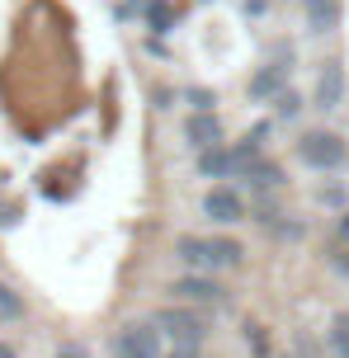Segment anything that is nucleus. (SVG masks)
<instances>
[{"mask_svg":"<svg viewBox=\"0 0 349 358\" xmlns=\"http://www.w3.org/2000/svg\"><path fill=\"white\" fill-rule=\"evenodd\" d=\"M175 255H180L194 273H218V268L241 264V245L227 241V236H180Z\"/></svg>","mask_w":349,"mask_h":358,"instance_id":"nucleus-1","label":"nucleus"},{"mask_svg":"<svg viewBox=\"0 0 349 358\" xmlns=\"http://www.w3.org/2000/svg\"><path fill=\"white\" fill-rule=\"evenodd\" d=\"M297 156L302 165H312V170H340L349 161V142L331 127H321V132H307L302 142H297Z\"/></svg>","mask_w":349,"mask_h":358,"instance_id":"nucleus-2","label":"nucleus"},{"mask_svg":"<svg viewBox=\"0 0 349 358\" xmlns=\"http://www.w3.org/2000/svg\"><path fill=\"white\" fill-rule=\"evenodd\" d=\"M113 358H166V335L151 325H123L113 340Z\"/></svg>","mask_w":349,"mask_h":358,"instance_id":"nucleus-3","label":"nucleus"},{"mask_svg":"<svg viewBox=\"0 0 349 358\" xmlns=\"http://www.w3.org/2000/svg\"><path fill=\"white\" fill-rule=\"evenodd\" d=\"M156 330L175 344H194L199 349L203 335H208V325H203L199 311H189V306H166V311H156Z\"/></svg>","mask_w":349,"mask_h":358,"instance_id":"nucleus-4","label":"nucleus"},{"mask_svg":"<svg viewBox=\"0 0 349 358\" xmlns=\"http://www.w3.org/2000/svg\"><path fill=\"white\" fill-rule=\"evenodd\" d=\"M203 213L213 217L218 227H227V222H241L245 217V198L232 184H218V189H208V198H203Z\"/></svg>","mask_w":349,"mask_h":358,"instance_id":"nucleus-5","label":"nucleus"},{"mask_svg":"<svg viewBox=\"0 0 349 358\" xmlns=\"http://www.w3.org/2000/svg\"><path fill=\"white\" fill-rule=\"evenodd\" d=\"M170 292L180 297V302H194V306H218L222 302V287L213 278H203V273H184L170 283Z\"/></svg>","mask_w":349,"mask_h":358,"instance_id":"nucleus-6","label":"nucleus"},{"mask_svg":"<svg viewBox=\"0 0 349 358\" xmlns=\"http://www.w3.org/2000/svg\"><path fill=\"white\" fill-rule=\"evenodd\" d=\"M340 104H345V71H340V62H326L321 76H316V108L335 113Z\"/></svg>","mask_w":349,"mask_h":358,"instance_id":"nucleus-7","label":"nucleus"},{"mask_svg":"<svg viewBox=\"0 0 349 358\" xmlns=\"http://www.w3.org/2000/svg\"><path fill=\"white\" fill-rule=\"evenodd\" d=\"M184 137H189V146L194 151H208V146H222V123L213 108H199L189 123H184Z\"/></svg>","mask_w":349,"mask_h":358,"instance_id":"nucleus-8","label":"nucleus"},{"mask_svg":"<svg viewBox=\"0 0 349 358\" xmlns=\"http://www.w3.org/2000/svg\"><path fill=\"white\" fill-rule=\"evenodd\" d=\"M302 15H307L312 34H331L340 24V0H302Z\"/></svg>","mask_w":349,"mask_h":358,"instance_id":"nucleus-9","label":"nucleus"},{"mask_svg":"<svg viewBox=\"0 0 349 358\" xmlns=\"http://www.w3.org/2000/svg\"><path fill=\"white\" fill-rule=\"evenodd\" d=\"M283 90H288L283 66H259V71L250 76V94H255V99H278Z\"/></svg>","mask_w":349,"mask_h":358,"instance_id":"nucleus-10","label":"nucleus"},{"mask_svg":"<svg viewBox=\"0 0 349 358\" xmlns=\"http://www.w3.org/2000/svg\"><path fill=\"white\" fill-rule=\"evenodd\" d=\"M241 179H250L255 189H278V184H283V170H278L274 161H255V165H250V170H245Z\"/></svg>","mask_w":349,"mask_h":358,"instance_id":"nucleus-11","label":"nucleus"},{"mask_svg":"<svg viewBox=\"0 0 349 358\" xmlns=\"http://www.w3.org/2000/svg\"><path fill=\"white\" fill-rule=\"evenodd\" d=\"M170 24H175V10H170V5H151V29H161V34H166Z\"/></svg>","mask_w":349,"mask_h":358,"instance_id":"nucleus-12","label":"nucleus"},{"mask_svg":"<svg viewBox=\"0 0 349 358\" xmlns=\"http://www.w3.org/2000/svg\"><path fill=\"white\" fill-rule=\"evenodd\" d=\"M274 104H278V118H297V104H302V99H297L293 90H283V94H278Z\"/></svg>","mask_w":349,"mask_h":358,"instance_id":"nucleus-13","label":"nucleus"},{"mask_svg":"<svg viewBox=\"0 0 349 358\" xmlns=\"http://www.w3.org/2000/svg\"><path fill=\"white\" fill-rule=\"evenodd\" d=\"M331 344H335V349H340V354L349 358V316H340V321H335V335H331Z\"/></svg>","mask_w":349,"mask_h":358,"instance_id":"nucleus-14","label":"nucleus"},{"mask_svg":"<svg viewBox=\"0 0 349 358\" xmlns=\"http://www.w3.org/2000/svg\"><path fill=\"white\" fill-rule=\"evenodd\" d=\"M0 316H19V297L5 283H0Z\"/></svg>","mask_w":349,"mask_h":358,"instance_id":"nucleus-15","label":"nucleus"},{"mask_svg":"<svg viewBox=\"0 0 349 358\" xmlns=\"http://www.w3.org/2000/svg\"><path fill=\"white\" fill-rule=\"evenodd\" d=\"M57 358H90V354H85V349H80L76 340H66L62 349H57Z\"/></svg>","mask_w":349,"mask_h":358,"instance_id":"nucleus-16","label":"nucleus"},{"mask_svg":"<svg viewBox=\"0 0 349 358\" xmlns=\"http://www.w3.org/2000/svg\"><path fill=\"white\" fill-rule=\"evenodd\" d=\"M166 358H199V349L194 344H175V354H166Z\"/></svg>","mask_w":349,"mask_h":358,"instance_id":"nucleus-17","label":"nucleus"},{"mask_svg":"<svg viewBox=\"0 0 349 358\" xmlns=\"http://www.w3.org/2000/svg\"><path fill=\"white\" fill-rule=\"evenodd\" d=\"M0 358H15V349H10V344L0 340Z\"/></svg>","mask_w":349,"mask_h":358,"instance_id":"nucleus-18","label":"nucleus"}]
</instances>
